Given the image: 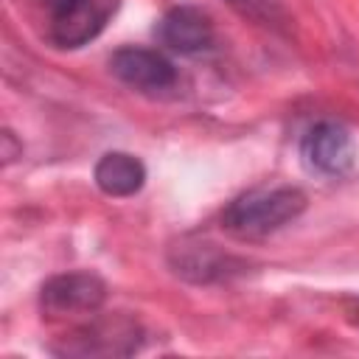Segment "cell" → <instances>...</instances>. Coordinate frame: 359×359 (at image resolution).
<instances>
[{"mask_svg": "<svg viewBox=\"0 0 359 359\" xmlns=\"http://www.w3.org/2000/svg\"><path fill=\"white\" fill-rule=\"evenodd\" d=\"M300 157L309 171L339 177L353 165L356 146L351 132L337 121H317L300 137Z\"/></svg>", "mask_w": 359, "mask_h": 359, "instance_id": "obj_4", "label": "cell"}, {"mask_svg": "<svg viewBox=\"0 0 359 359\" xmlns=\"http://www.w3.org/2000/svg\"><path fill=\"white\" fill-rule=\"evenodd\" d=\"M143 331L132 317H93L53 345L59 356H129L140 348Z\"/></svg>", "mask_w": 359, "mask_h": 359, "instance_id": "obj_2", "label": "cell"}, {"mask_svg": "<svg viewBox=\"0 0 359 359\" xmlns=\"http://www.w3.org/2000/svg\"><path fill=\"white\" fill-rule=\"evenodd\" d=\"M45 3V8L50 11V14H56V11H62V8H67L70 3H76V0H42Z\"/></svg>", "mask_w": 359, "mask_h": 359, "instance_id": "obj_12", "label": "cell"}, {"mask_svg": "<svg viewBox=\"0 0 359 359\" xmlns=\"http://www.w3.org/2000/svg\"><path fill=\"white\" fill-rule=\"evenodd\" d=\"M112 8L115 0H76L67 8L50 14L48 36L59 48H81L104 31Z\"/></svg>", "mask_w": 359, "mask_h": 359, "instance_id": "obj_6", "label": "cell"}, {"mask_svg": "<svg viewBox=\"0 0 359 359\" xmlns=\"http://www.w3.org/2000/svg\"><path fill=\"white\" fill-rule=\"evenodd\" d=\"M107 300V283L95 272H62L42 283L39 309L48 317L95 314Z\"/></svg>", "mask_w": 359, "mask_h": 359, "instance_id": "obj_3", "label": "cell"}, {"mask_svg": "<svg viewBox=\"0 0 359 359\" xmlns=\"http://www.w3.org/2000/svg\"><path fill=\"white\" fill-rule=\"evenodd\" d=\"M157 39L180 56H196L213 48V22L194 6H177L157 22Z\"/></svg>", "mask_w": 359, "mask_h": 359, "instance_id": "obj_7", "label": "cell"}, {"mask_svg": "<svg viewBox=\"0 0 359 359\" xmlns=\"http://www.w3.org/2000/svg\"><path fill=\"white\" fill-rule=\"evenodd\" d=\"M306 210V194L292 185L278 188H255L236 196L224 213L222 227L238 238H264L289 222H294Z\"/></svg>", "mask_w": 359, "mask_h": 359, "instance_id": "obj_1", "label": "cell"}, {"mask_svg": "<svg viewBox=\"0 0 359 359\" xmlns=\"http://www.w3.org/2000/svg\"><path fill=\"white\" fill-rule=\"evenodd\" d=\"M109 70L121 84L140 93H163L177 84L174 65L151 48H118L109 56Z\"/></svg>", "mask_w": 359, "mask_h": 359, "instance_id": "obj_5", "label": "cell"}, {"mask_svg": "<svg viewBox=\"0 0 359 359\" xmlns=\"http://www.w3.org/2000/svg\"><path fill=\"white\" fill-rule=\"evenodd\" d=\"M17 154H22V143H20V146H14V132H11V129H6V132H3V160H6V163H11Z\"/></svg>", "mask_w": 359, "mask_h": 359, "instance_id": "obj_11", "label": "cell"}, {"mask_svg": "<svg viewBox=\"0 0 359 359\" xmlns=\"http://www.w3.org/2000/svg\"><path fill=\"white\" fill-rule=\"evenodd\" d=\"M171 266L180 278L194 283H213L238 272L244 264L227 252H219L213 244H182L171 250Z\"/></svg>", "mask_w": 359, "mask_h": 359, "instance_id": "obj_8", "label": "cell"}, {"mask_svg": "<svg viewBox=\"0 0 359 359\" xmlns=\"http://www.w3.org/2000/svg\"><path fill=\"white\" fill-rule=\"evenodd\" d=\"M227 3L236 6L250 20H261L264 25H275L278 20H283V11L275 0H227Z\"/></svg>", "mask_w": 359, "mask_h": 359, "instance_id": "obj_10", "label": "cell"}, {"mask_svg": "<svg viewBox=\"0 0 359 359\" xmlns=\"http://www.w3.org/2000/svg\"><path fill=\"white\" fill-rule=\"evenodd\" d=\"M348 320H351V323H356V325H359V297H356V300H351V303H348Z\"/></svg>", "mask_w": 359, "mask_h": 359, "instance_id": "obj_13", "label": "cell"}, {"mask_svg": "<svg viewBox=\"0 0 359 359\" xmlns=\"http://www.w3.org/2000/svg\"><path fill=\"white\" fill-rule=\"evenodd\" d=\"M93 180L95 185L107 194V196H132L143 188L146 182V165L129 154V151H107L95 168H93Z\"/></svg>", "mask_w": 359, "mask_h": 359, "instance_id": "obj_9", "label": "cell"}]
</instances>
